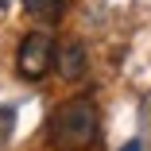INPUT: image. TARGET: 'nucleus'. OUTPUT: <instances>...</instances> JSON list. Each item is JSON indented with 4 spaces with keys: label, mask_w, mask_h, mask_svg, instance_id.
Returning a JSON list of instances; mask_svg holds the SVG:
<instances>
[{
    "label": "nucleus",
    "mask_w": 151,
    "mask_h": 151,
    "mask_svg": "<svg viewBox=\"0 0 151 151\" xmlns=\"http://www.w3.org/2000/svg\"><path fill=\"white\" fill-rule=\"evenodd\" d=\"M23 4H27V16H35V19H47V23H54L58 16H62L66 0H23Z\"/></svg>",
    "instance_id": "nucleus-4"
},
{
    "label": "nucleus",
    "mask_w": 151,
    "mask_h": 151,
    "mask_svg": "<svg viewBox=\"0 0 151 151\" xmlns=\"http://www.w3.org/2000/svg\"><path fill=\"white\" fill-rule=\"evenodd\" d=\"M97 132H101V116L93 109L89 97H74V101H62L54 109V120H50V139L66 151H81V147H93L97 143Z\"/></svg>",
    "instance_id": "nucleus-1"
},
{
    "label": "nucleus",
    "mask_w": 151,
    "mask_h": 151,
    "mask_svg": "<svg viewBox=\"0 0 151 151\" xmlns=\"http://www.w3.org/2000/svg\"><path fill=\"white\" fill-rule=\"evenodd\" d=\"M120 151H143V147H139V139H128V143L120 147Z\"/></svg>",
    "instance_id": "nucleus-5"
},
{
    "label": "nucleus",
    "mask_w": 151,
    "mask_h": 151,
    "mask_svg": "<svg viewBox=\"0 0 151 151\" xmlns=\"http://www.w3.org/2000/svg\"><path fill=\"white\" fill-rule=\"evenodd\" d=\"M54 54H58V43L50 31H27L19 50H16V70L23 81H43L50 70H54Z\"/></svg>",
    "instance_id": "nucleus-2"
},
{
    "label": "nucleus",
    "mask_w": 151,
    "mask_h": 151,
    "mask_svg": "<svg viewBox=\"0 0 151 151\" xmlns=\"http://www.w3.org/2000/svg\"><path fill=\"white\" fill-rule=\"evenodd\" d=\"M85 43H78V39H70V43H62L58 47V54H54V66H58V74H62L66 81H78L81 74H85Z\"/></svg>",
    "instance_id": "nucleus-3"
}]
</instances>
